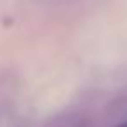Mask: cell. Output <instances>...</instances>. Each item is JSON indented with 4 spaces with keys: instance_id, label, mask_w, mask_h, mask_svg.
<instances>
[{
    "instance_id": "1",
    "label": "cell",
    "mask_w": 127,
    "mask_h": 127,
    "mask_svg": "<svg viewBox=\"0 0 127 127\" xmlns=\"http://www.w3.org/2000/svg\"><path fill=\"white\" fill-rule=\"evenodd\" d=\"M117 127H127V122H124V124H120V125H117Z\"/></svg>"
}]
</instances>
